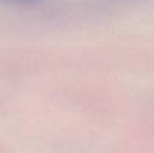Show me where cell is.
I'll use <instances>...</instances> for the list:
<instances>
[{"label": "cell", "instance_id": "cell-1", "mask_svg": "<svg viewBox=\"0 0 154 153\" xmlns=\"http://www.w3.org/2000/svg\"><path fill=\"white\" fill-rule=\"evenodd\" d=\"M45 0H0V4L8 5V7H19V8H29L39 5Z\"/></svg>", "mask_w": 154, "mask_h": 153}]
</instances>
